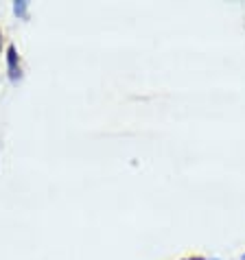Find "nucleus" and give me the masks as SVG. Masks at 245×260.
<instances>
[{
	"mask_svg": "<svg viewBox=\"0 0 245 260\" xmlns=\"http://www.w3.org/2000/svg\"><path fill=\"white\" fill-rule=\"evenodd\" d=\"M7 70H9L11 81H20V77H22V70H20V55H18V48L13 44L7 46Z\"/></svg>",
	"mask_w": 245,
	"mask_h": 260,
	"instance_id": "f257e3e1",
	"label": "nucleus"
},
{
	"mask_svg": "<svg viewBox=\"0 0 245 260\" xmlns=\"http://www.w3.org/2000/svg\"><path fill=\"white\" fill-rule=\"evenodd\" d=\"M26 9H28V3L26 0H18V3H13V13H16L18 18H26Z\"/></svg>",
	"mask_w": 245,
	"mask_h": 260,
	"instance_id": "f03ea898",
	"label": "nucleus"
},
{
	"mask_svg": "<svg viewBox=\"0 0 245 260\" xmlns=\"http://www.w3.org/2000/svg\"><path fill=\"white\" fill-rule=\"evenodd\" d=\"M0 50H3V33H0Z\"/></svg>",
	"mask_w": 245,
	"mask_h": 260,
	"instance_id": "7ed1b4c3",
	"label": "nucleus"
},
{
	"mask_svg": "<svg viewBox=\"0 0 245 260\" xmlns=\"http://www.w3.org/2000/svg\"><path fill=\"white\" fill-rule=\"evenodd\" d=\"M189 260H206V258H189Z\"/></svg>",
	"mask_w": 245,
	"mask_h": 260,
	"instance_id": "20e7f679",
	"label": "nucleus"
},
{
	"mask_svg": "<svg viewBox=\"0 0 245 260\" xmlns=\"http://www.w3.org/2000/svg\"><path fill=\"white\" fill-rule=\"evenodd\" d=\"M241 260H245V254H243V258H241Z\"/></svg>",
	"mask_w": 245,
	"mask_h": 260,
	"instance_id": "39448f33",
	"label": "nucleus"
}]
</instances>
